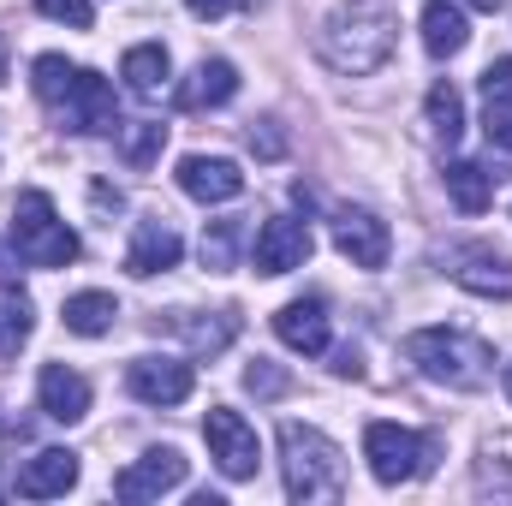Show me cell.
I'll list each match as a JSON object with an SVG mask.
<instances>
[{"label": "cell", "mask_w": 512, "mask_h": 506, "mask_svg": "<svg viewBox=\"0 0 512 506\" xmlns=\"http://www.w3.org/2000/svg\"><path fill=\"white\" fill-rule=\"evenodd\" d=\"M72 78H78V66H72L66 54H36V66H30V90H36L42 108H54V102L72 90Z\"/></svg>", "instance_id": "484cf974"}, {"label": "cell", "mask_w": 512, "mask_h": 506, "mask_svg": "<svg viewBox=\"0 0 512 506\" xmlns=\"http://www.w3.org/2000/svg\"><path fill=\"white\" fill-rule=\"evenodd\" d=\"M465 42H471L465 6H459V0H429V6H423V48H429L435 60H453Z\"/></svg>", "instance_id": "44dd1931"}, {"label": "cell", "mask_w": 512, "mask_h": 506, "mask_svg": "<svg viewBox=\"0 0 512 506\" xmlns=\"http://www.w3.org/2000/svg\"><path fill=\"white\" fill-rule=\"evenodd\" d=\"M36 334V304L24 298V286H0V364L18 358Z\"/></svg>", "instance_id": "cb8c5ba5"}, {"label": "cell", "mask_w": 512, "mask_h": 506, "mask_svg": "<svg viewBox=\"0 0 512 506\" xmlns=\"http://www.w3.org/2000/svg\"><path fill=\"white\" fill-rule=\"evenodd\" d=\"M393 36H399V18H393L387 0H340V6L322 18L316 54H322L340 78H370V72L387 66Z\"/></svg>", "instance_id": "6da1fadb"}, {"label": "cell", "mask_w": 512, "mask_h": 506, "mask_svg": "<svg viewBox=\"0 0 512 506\" xmlns=\"http://www.w3.org/2000/svg\"><path fill=\"white\" fill-rule=\"evenodd\" d=\"M12 245L30 268H66L78 262V233L60 221L54 197L48 191H18L12 203Z\"/></svg>", "instance_id": "277c9868"}, {"label": "cell", "mask_w": 512, "mask_h": 506, "mask_svg": "<svg viewBox=\"0 0 512 506\" xmlns=\"http://www.w3.org/2000/svg\"><path fill=\"white\" fill-rule=\"evenodd\" d=\"M423 114H429V131H435V143H459L465 137V96L441 78V84H429V96H423Z\"/></svg>", "instance_id": "d4e9b609"}, {"label": "cell", "mask_w": 512, "mask_h": 506, "mask_svg": "<svg viewBox=\"0 0 512 506\" xmlns=\"http://www.w3.org/2000/svg\"><path fill=\"white\" fill-rule=\"evenodd\" d=\"M334 376H364V364H358V352L346 346V352H334Z\"/></svg>", "instance_id": "e575fe53"}, {"label": "cell", "mask_w": 512, "mask_h": 506, "mask_svg": "<svg viewBox=\"0 0 512 506\" xmlns=\"http://www.w3.org/2000/svg\"><path fill=\"white\" fill-rule=\"evenodd\" d=\"M12 251H18V245L6 239V245H0V286H18V262H24V256H12Z\"/></svg>", "instance_id": "d6a6232c"}, {"label": "cell", "mask_w": 512, "mask_h": 506, "mask_svg": "<svg viewBox=\"0 0 512 506\" xmlns=\"http://www.w3.org/2000/svg\"><path fill=\"white\" fill-rule=\"evenodd\" d=\"M405 358L417 364L423 381L453 387V393H477V387H489V376H495L489 340H477L465 328H417V334H405Z\"/></svg>", "instance_id": "7a4b0ae2"}, {"label": "cell", "mask_w": 512, "mask_h": 506, "mask_svg": "<svg viewBox=\"0 0 512 506\" xmlns=\"http://www.w3.org/2000/svg\"><path fill=\"white\" fill-rule=\"evenodd\" d=\"M60 322H66V334H78V340H102V334H114L120 304H114V292H72L66 310H60Z\"/></svg>", "instance_id": "ffe728a7"}, {"label": "cell", "mask_w": 512, "mask_h": 506, "mask_svg": "<svg viewBox=\"0 0 512 506\" xmlns=\"http://www.w3.org/2000/svg\"><path fill=\"white\" fill-rule=\"evenodd\" d=\"M239 96V66L233 60H197L191 78L173 84V108L179 114H203V108H227Z\"/></svg>", "instance_id": "5bb4252c"}, {"label": "cell", "mask_w": 512, "mask_h": 506, "mask_svg": "<svg viewBox=\"0 0 512 506\" xmlns=\"http://www.w3.org/2000/svg\"><path fill=\"white\" fill-rule=\"evenodd\" d=\"M12 489H18L24 501H54V495H66V489H78V453H72V447H42V453H30V459L18 465Z\"/></svg>", "instance_id": "e0dca14e"}, {"label": "cell", "mask_w": 512, "mask_h": 506, "mask_svg": "<svg viewBox=\"0 0 512 506\" xmlns=\"http://www.w3.org/2000/svg\"><path fill=\"white\" fill-rule=\"evenodd\" d=\"M274 334H280L286 352L322 358L328 340H334V328H328V304H322V298H292V304H280V310H274Z\"/></svg>", "instance_id": "2e32d148"}, {"label": "cell", "mask_w": 512, "mask_h": 506, "mask_svg": "<svg viewBox=\"0 0 512 506\" xmlns=\"http://www.w3.org/2000/svg\"><path fill=\"white\" fill-rule=\"evenodd\" d=\"M36 405H42V417H54V423H84V417H90V381L78 376V370H66V364H42V376H36Z\"/></svg>", "instance_id": "ac0fdd59"}, {"label": "cell", "mask_w": 512, "mask_h": 506, "mask_svg": "<svg viewBox=\"0 0 512 506\" xmlns=\"http://www.w3.org/2000/svg\"><path fill=\"white\" fill-rule=\"evenodd\" d=\"M453 280L465 292H483V298H512V262L495 251H465L453 262Z\"/></svg>", "instance_id": "7402d4cb"}, {"label": "cell", "mask_w": 512, "mask_h": 506, "mask_svg": "<svg viewBox=\"0 0 512 506\" xmlns=\"http://www.w3.org/2000/svg\"><path fill=\"white\" fill-rule=\"evenodd\" d=\"M459 6H477V12H501L507 0H459Z\"/></svg>", "instance_id": "d590c367"}, {"label": "cell", "mask_w": 512, "mask_h": 506, "mask_svg": "<svg viewBox=\"0 0 512 506\" xmlns=\"http://www.w3.org/2000/svg\"><path fill=\"white\" fill-rule=\"evenodd\" d=\"M334 251L346 256L352 268H387L393 256V233L376 209H340L334 215Z\"/></svg>", "instance_id": "30bf717a"}, {"label": "cell", "mask_w": 512, "mask_h": 506, "mask_svg": "<svg viewBox=\"0 0 512 506\" xmlns=\"http://www.w3.org/2000/svg\"><path fill=\"white\" fill-rule=\"evenodd\" d=\"M316 251V239H310V227L304 221H292V215H274V221H262L256 227V245H251V262L256 274H292V268H304Z\"/></svg>", "instance_id": "9c48e42d"}, {"label": "cell", "mask_w": 512, "mask_h": 506, "mask_svg": "<svg viewBox=\"0 0 512 506\" xmlns=\"http://www.w3.org/2000/svg\"><path fill=\"white\" fill-rule=\"evenodd\" d=\"M185 12L191 18H221V12H233V0H185Z\"/></svg>", "instance_id": "836d02e7"}, {"label": "cell", "mask_w": 512, "mask_h": 506, "mask_svg": "<svg viewBox=\"0 0 512 506\" xmlns=\"http://www.w3.org/2000/svg\"><path fill=\"white\" fill-rule=\"evenodd\" d=\"M179 256H185V239L173 233V221H167V215H143V221L131 227L126 268L137 274V280H149V274H167V268H179Z\"/></svg>", "instance_id": "4fadbf2b"}, {"label": "cell", "mask_w": 512, "mask_h": 506, "mask_svg": "<svg viewBox=\"0 0 512 506\" xmlns=\"http://www.w3.org/2000/svg\"><path fill=\"white\" fill-rule=\"evenodd\" d=\"M245 387H251L256 399H280V393H286V376H280L268 358H256L251 370H245Z\"/></svg>", "instance_id": "f546056e"}, {"label": "cell", "mask_w": 512, "mask_h": 506, "mask_svg": "<svg viewBox=\"0 0 512 506\" xmlns=\"http://www.w3.org/2000/svg\"><path fill=\"white\" fill-rule=\"evenodd\" d=\"M36 12L54 18V24H72V30H90L96 24V6L90 0H36Z\"/></svg>", "instance_id": "f1b7e54d"}, {"label": "cell", "mask_w": 512, "mask_h": 506, "mask_svg": "<svg viewBox=\"0 0 512 506\" xmlns=\"http://www.w3.org/2000/svg\"><path fill=\"white\" fill-rule=\"evenodd\" d=\"M441 179H447V197H453L465 215H483V209L495 203V179H501V173H489L483 161H447Z\"/></svg>", "instance_id": "603a6c76"}, {"label": "cell", "mask_w": 512, "mask_h": 506, "mask_svg": "<svg viewBox=\"0 0 512 506\" xmlns=\"http://www.w3.org/2000/svg\"><path fill=\"white\" fill-rule=\"evenodd\" d=\"M161 143H167V126H161V120H137V126H120V149H126L131 167H149V161L161 155Z\"/></svg>", "instance_id": "83f0119b"}, {"label": "cell", "mask_w": 512, "mask_h": 506, "mask_svg": "<svg viewBox=\"0 0 512 506\" xmlns=\"http://www.w3.org/2000/svg\"><path fill=\"white\" fill-rule=\"evenodd\" d=\"M155 328L179 334L197 358H215V352H227L239 340V310H167Z\"/></svg>", "instance_id": "7c38bea8"}, {"label": "cell", "mask_w": 512, "mask_h": 506, "mask_svg": "<svg viewBox=\"0 0 512 506\" xmlns=\"http://www.w3.org/2000/svg\"><path fill=\"white\" fill-rule=\"evenodd\" d=\"M501 381H507V399H512V364H507V376H501Z\"/></svg>", "instance_id": "74e56055"}, {"label": "cell", "mask_w": 512, "mask_h": 506, "mask_svg": "<svg viewBox=\"0 0 512 506\" xmlns=\"http://www.w3.org/2000/svg\"><path fill=\"white\" fill-rule=\"evenodd\" d=\"M185 471H191V459L179 453V447H149L143 459H131L126 471L114 477V495L120 501H161V495H173L179 483H185Z\"/></svg>", "instance_id": "ba28073f"}, {"label": "cell", "mask_w": 512, "mask_h": 506, "mask_svg": "<svg viewBox=\"0 0 512 506\" xmlns=\"http://www.w3.org/2000/svg\"><path fill=\"white\" fill-rule=\"evenodd\" d=\"M435 453H441L435 435H417V429H399V423H370L364 429V459H370L376 483H387V489L429 477L435 471Z\"/></svg>", "instance_id": "5b68a950"}, {"label": "cell", "mask_w": 512, "mask_h": 506, "mask_svg": "<svg viewBox=\"0 0 512 506\" xmlns=\"http://www.w3.org/2000/svg\"><path fill=\"white\" fill-rule=\"evenodd\" d=\"M483 131H489V143H495V149H507V155H512V96H507V102H489Z\"/></svg>", "instance_id": "4dcf8cb0"}, {"label": "cell", "mask_w": 512, "mask_h": 506, "mask_svg": "<svg viewBox=\"0 0 512 506\" xmlns=\"http://www.w3.org/2000/svg\"><path fill=\"white\" fill-rule=\"evenodd\" d=\"M239 239H245L239 221H209V227H203V268H209V274H233Z\"/></svg>", "instance_id": "4316f807"}, {"label": "cell", "mask_w": 512, "mask_h": 506, "mask_svg": "<svg viewBox=\"0 0 512 506\" xmlns=\"http://www.w3.org/2000/svg\"><path fill=\"white\" fill-rule=\"evenodd\" d=\"M0 84H6V36H0Z\"/></svg>", "instance_id": "8d00e7d4"}, {"label": "cell", "mask_w": 512, "mask_h": 506, "mask_svg": "<svg viewBox=\"0 0 512 506\" xmlns=\"http://www.w3.org/2000/svg\"><path fill=\"white\" fill-rule=\"evenodd\" d=\"M203 441H209V459L221 465V477H233V483H251L256 477L262 447H256V429L233 411V405H209V417H203Z\"/></svg>", "instance_id": "52a82bcc"}, {"label": "cell", "mask_w": 512, "mask_h": 506, "mask_svg": "<svg viewBox=\"0 0 512 506\" xmlns=\"http://www.w3.org/2000/svg\"><path fill=\"white\" fill-rule=\"evenodd\" d=\"M120 78H126V90L137 102H155L167 90V78H173V60H167L161 42H137V48H126V60H120Z\"/></svg>", "instance_id": "d6986e66"}, {"label": "cell", "mask_w": 512, "mask_h": 506, "mask_svg": "<svg viewBox=\"0 0 512 506\" xmlns=\"http://www.w3.org/2000/svg\"><path fill=\"white\" fill-rule=\"evenodd\" d=\"M191 387H197V376H191L185 358H131L126 364V393L143 399V405H161V411L167 405H185Z\"/></svg>", "instance_id": "8fae6325"}, {"label": "cell", "mask_w": 512, "mask_h": 506, "mask_svg": "<svg viewBox=\"0 0 512 506\" xmlns=\"http://www.w3.org/2000/svg\"><path fill=\"white\" fill-rule=\"evenodd\" d=\"M54 120H60L66 131H84V137H108V131H120V102H114V84H108L102 72L78 66L72 90L54 102Z\"/></svg>", "instance_id": "8992f818"}, {"label": "cell", "mask_w": 512, "mask_h": 506, "mask_svg": "<svg viewBox=\"0 0 512 506\" xmlns=\"http://www.w3.org/2000/svg\"><path fill=\"white\" fill-rule=\"evenodd\" d=\"M280 477L292 501H340L346 495V459L334 435L316 423H280Z\"/></svg>", "instance_id": "3957f363"}, {"label": "cell", "mask_w": 512, "mask_h": 506, "mask_svg": "<svg viewBox=\"0 0 512 506\" xmlns=\"http://www.w3.org/2000/svg\"><path fill=\"white\" fill-rule=\"evenodd\" d=\"M483 96H489V102H507L512 96V54H501V60L483 66Z\"/></svg>", "instance_id": "1f68e13d"}, {"label": "cell", "mask_w": 512, "mask_h": 506, "mask_svg": "<svg viewBox=\"0 0 512 506\" xmlns=\"http://www.w3.org/2000/svg\"><path fill=\"white\" fill-rule=\"evenodd\" d=\"M179 191L191 203H233L245 191V173L233 155H185L179 161Z\"/></svg>", "instance_id": "9a60e30c"}]
</instances>
